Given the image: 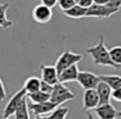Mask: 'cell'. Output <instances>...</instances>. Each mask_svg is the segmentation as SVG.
Instances as JSON below:
<instances>
[{
    "mask_svg": "<svg viewBox=\"0 0 121 119\" xmlns=\"http://www.w3.org/2000/svg\"><path fill=\"white\" fill-rule=\"evenodd\" d=\"M86 54L91 56L92 63L96 66H105V67H113V68H120L118 66H116L109 58V52L108 48L104 45V37L99 38V42L92 47H89L86 50Z\"/></svg>",
    "mask_w": 121,
    "mask_h": 119,
    "instance_id": "1",
    "label": "cell"
},
{
    "mask_svg": "<svg viewBox=\"0 0 121 119\" xmlns=\"http://www.w3.org/2000/svg\"><path fill=\"white\" fill-rule=\"evenodd\" d=\"M74 98V94L69 88H66L64 84L57 82L56 85H53L52 93L50 95V101L52 103H55L56 106H61L63 103H65L66 101H72Z\"/></svg>",
    "mask_w": 121,
    "mask_h": 119,
    "instance_id": "2",
    "label": "cell"
},
{
    "mask_svg": "<svg viewBox=\"0 0 121 119\" xmlns=\"http://www.w3.org/2000/svg\"><path fill=\"white\" fill-rule=\"evenodd\" d=\"M82 59V54H76L73 52V51H64L63 54H61L60 56H59V59L56 60V71H57V73H60V72H63L64 69L69 68V67L74 66V64H78V62Z\"/></svg>",
    "mask_w": 121,
    "mask_h": 119,
    "instance_id": "3",
    "label": "cell"
},
{
    "mask_svg": "<svg viewBox=\"0 0 121 119\" xmlns=\"http://www.w3.org/2000/svg\"><path fill=\"white\" fill-rule=\"evenodd\" d=\"M25 98H26V92H25L24 88H21L17 93H14V95L5 105L4 111H3V119H8L11 115H14L16 110L18 109V106L21 105V102L25 100Z\"/></svg>",
    "mask_w": 121,
    "mask_h": 119,
    "instance_id": "4",
    "label": "cell"
},
{
    "mask_svg": "<svg viewBox=\"0 0 121 119\" xmlns=\"http://www.w3.org/2000/svg\"><path fill=\"white\" fill-rule=\"evenodd\" d=\"M77 82L83 88V90L87 89H96L98 84L100 82V79L98 75L92 73L89 71H79L78 77H77Z\"/></svg>",
    "mask_w": 121,
    "mask_h": 119,
    "instance_id": "5",
    "label": "cell"
},
{
    "mask_svg": "<svg viewBox=\"0 0 121 119\" xmlns=\"http://www.w3.org/2000/svg\"><path fill=\"white\" fill-rule=\"evenodd\" d=\"M27 107H29V113H33L35 116H47V114L50 115L57 106L51 101L43 103H31L27 101Z\"/></svg>",
    "mask_w": 121,
    "mask_h": 119,
    "instance_id": "6",
    "label": "cell"
},
{
    "mask_svg": "<svg viewBox=\"0 0 121 119\" xmlns=\"http://www.w3.org/2000/svg\"><path fill=\"white\" fill-rule=\"evenodd\" d=\"M31 16L34 19V21L38 22V24H47L52 19V9L43 5V4H38L33 9Z\"/></svg>",
    "mask_w": 121,
    "mask_h": 119,
    "instance_id": "7",
    "label": "cell"
},
{
    "mask_svg": "<svg viewBox=\"0 0 121 119\" xmlns=\"http://www.w3.org/2000/svg\"><path fill=\"white\" fill-rule=\"evenodd\" d=\"M82 102H83V106H82V110L83 111H89L91 109H95L99 106V97H98V93L95 89H87L83 92V95H82Z\"/></svg>",
    "mask_w": 121,
    "mask_h": 119,
    "instance_id": "8",
    "label": "cell"
},
{
    "mask_svg": "<svg viewBox=\"0 0 121 119\" xmlns=\"http://www.w3.org/2000/svg\"><path fill=\"white\" fill-rule=\"evenodd\" d=\"M116 12L107 8L105 5H96V4H92L89 9H86V17H95V19H109Z\"/></svg>",
    "mask_w": 121,
    "mask_h": 119,
    "instance_id": "9",
    "label": "cell"
},
{
    "mask_svg": "<svg viewBox=\"0 0 121 119\" xmlns=\"http://www.w3.org/2000/svg\"><path fill=\"white\" fill-rule=\"evenodd\" d=\"M40 71H42V81L47 82L50 85H56L59 82V73L56 71L55 66H47V64H42L40 66Z\"/></svg>",
    "mask_w": 121,
    "mask_h": 119,
    "instance_id": "10",
    "label": "cell"
},
{
    "mask_svg": "<svg viewBox=\"0 0 121 119\" xmlns=\"http://www.w3.org/2000/svg\"><path fill=\"white\" fill-rule=\"evenodd\" d=\"M79 73V68L78 64H74V66L69 67V68L64 69L63 72L59 73V82L64 84V82H69V81H77V77Z\"/></svg>",
    "mask_w": 121,
    "mask_h": 119,
    "instance_id": "11",
    "label": "cell"
},
{
    "mask_svg": "<svg viewBox=\"0 0 121 119\" xmlns=\"http://www.w3.org/2000/svg\"><path fill=\"white\" fill-rule=\"evenodd\" d=\"M94 110H95V114L99 116V119H115L117 116V111L111 103L99 105Z\"/></svg>",
    "mask_w": 121,
    "mask_h": 119,
    "instance_id": "12",
    "label": "cell"
},
{
    "mask_svg": "<svg viewBox=\"0 0 121 119\" xmlns=\"http://www.w3.org/2000/svg\"><path fill=\"white\" fill-rule=\"evenodd\" d=\"M96 93L98 97H99V105H105V103H109L111 95H112V89L108 86L105 82L100 81L96 86Z\"/></svg>",
    "mask_w": 121,
    "mask_h": 119,
    "instance_id": "13",
    "label": "cell"
},
{
    "mask_svg": "<svg viewBox=\"0 0 121 119\" xmlns=\"http://www.w3.org/2000/svg\"><path fill=\"white\" fill-rule=\"evenodd\" d=\"M26 92V94H33V93H37L39 92L40 89V79L35 76H30L25 80L24 82V86H22Z\"/></svg>",
    "mask_w": 121,
    "mask_h": 119,
    "instance_id": "14",
    "label": "cell"
},
{
    "mask_svg": "<svg viewBox=\"0 0 121 119\" xmlns=\"http://www.w3.org/2000/svg\"><path fill=\"white\" fill-rule=\"evenodd\" d=\"M100 81L105 82L112 90H116L121 88V76L118 75H102L99 76Z\"/></svg>",
    "mask_w": 121,
    "mask_h": 119,
    "instance_id": "15",
    "label": "cell"
},
{
    "mask_svg": "<svg viewBox=\"0 0 121 119\" xmlns=\"http://www.w3.org/2000/svg\"><path fill=\"white\" fill-rule=\"evenodd\" d=\"M9 8V3H0V28L3 29H9V28L13 26V22L11 20H8L7 17V11Z\"/></svg>",
    "mask_w": 121,
    "mask_h": 119,
    "instance_id": "16",
    "label": "cell"
},
{
    "mask_svg": "<svg viewBox=\"0 0 121 119\" xmlns=\"http://www.w3.org/2000/svg\"><path fill=\"white\" fill-rule=\"evenodd\" d=\"M14 119H30V113L27 107V98H25L14 113Z\"/></svg>",
    "mask_w": 121,
    "mask_h": 119,
    "instance_id": "17",
    "label": "cell"
},
{
    "mask_svg": "<svg viewBox=\"0 0 121 119\" xmlns=\"http://www.w3.org/2000/svg\"><path fill=\"white\" fill-rule=\"evenodd\" d=\"M63 13L65 14L66 17H70V19H83V17H86V9L81 8V7H78V5H74L72 9L65 11V12H63Z\"/></svg>",
    "mask_w": 121,
    "mask_h": 119,
    "instance_id": "18",
    "label": "cell"
},
{
    "mask_svg": "<svg viewBox=\"0 0 121 119\" xmlns=\"http://www.w3.org/2000/svg\"><path fill=\"white\" fill-rule=\"evenodd\" d=\"M26 98L31 103H43V102H48L50 101V95L44 94L42 92H37V93H33V94H26Z\"/></svg>",
    "mask_w": 121,
    "mask_h": 119,
    "instance_id": "19",
    "label": "cell"
},
{
    "mask_svg": "<svg viewBox=\"0 0 121 119\" xmlns=\"http://www.w3.org/2000/svg\"><path fill=\"white\" fill-rule=\"evenodd\" d=\"M69 113L68 107H64V106H59L56 107L50 115H47V119H65L66 115Z\"/></svg>",
    "mask_w": 121,
    "mask_h": 119,
    "instance_id": "20",
    "label": "cell"
},
{
    "mask_svg": "<svg viewBox=\"0 0 121 119\" xmlns=\"http://www.w3.org/2000/svg\"><path fill=\"white\" fill-rule=\"evenodd\" d=\"M108 52H109L111 60L121 68V46H113L112 48L108 50Z\"/></svg>",
    "mask_w": 121,
    "mask_h": 119,
    "instance_id": "21",
    "label": "cell"
},
{
    "mask_svg": "<svg viewBox=\"0 0 121 119\" xmlns=\"http://www.w3.org/2000/svg\"><path fill=\"white\" fill-rule=\"evenodd\" d=\"M57 5L60 7V9L63 12H65L76 5V0H57Z\"/></svg>",
    "mask_w": 121,
    "mask_h": 119,
    "instance_id": "22",
    "label": "cell"
},
{
    "mask_svg": "<svg viewBox=\"0 0 121 119\" xmlns=\"http://www.w3.org/2000/svg\"><path fill=\"white\" fill-rule=\"evenodd\" d=\"M105 7L109 8V9H112L113 12L117 13V12L120 11V8H121V0H109V1L105 4Z\"/></svg>",
    "mask_w": 121,
    "mask_h": 119,
    "instance_id": "23",
    "label": "cell"
},
{
    "mask_svg": "<svg viewBox=\"0 0 121 119\" xmlns=\"http://www.w3.org/2000/svg\"><path fill=\"white\" fill-rule=\"evenodd\" d=\"M52 89H53L52 85H50V84H47V82H44V81H42V80H40V89H39V92L44 93V94L51 95V93H52Z\"/></svg>",
    "mask_w": 121,
    "mask_h": 119,
    "instance_id": "24",
    "label": "cell"
},
{
    "mask_svg": "<svg viewBox=\"0 0 121 119\" xmlns=\"http://www.w3.org/2000/svg\"><path fill=\"white\" fill-rule=\"evenodd\" d=\"M92 4H94V0H76V5L85 9H89Z\"/></svg>",
    "mask_w": 121,
    "mask_h": 119,
    "instance_id": "25",
    "label": "cell"
},
{
    "mask_svg": "<svg viewBox=\"0 0 121 119\" xmlns=\"http://www.w3.org/2000/svg\"><path fill=\"white\" fill-rule=\"evenodd\" d=\"M40 4H43V5H46V7L52 9L53 7L57 4V0H40Z\"/></svg>",
    "mask_w": 121,
    "mask_h": 119,
    "instance_id": "26",
    "label": "cell"
},
{
    "mask_svg": "<svg viewBox=\"0 0 121 119\" xmlns=\"http://www.w3.org/2000/svg\"><path fill=\"white\" fill-rule=\"evenodd\" d=\"M111 98H113L115 101L121 102V88H118V89H116V90H112V95H111Z\"/></svg>",
    "mask_w": 121,
    "mask_h": 119,
    "instance_id": "27",
    "label": "cell"
},
{
    "mask_svg": "<svg viewBox=\"0 0 121 119\" xmlns=\"http://www.w3.org/2000/svg\"><path fill=\"white\" fill-rule=\"evenodd\" d=\"M7 97V92H5V86L3 84V80L0 79V100H4Z\"/></svg>",
    "mask_w": 121,
    "mask_h": 119,
    "instance_id": "28",
    "label": "cell"
},
{
    "mask_svg": "<svg viewBox=\"0 0 121 119\" xmlns=\"http://www.w3.org/2000/svg\"><path fill=\"white\" fill-rule=\"evenodd\" d=\"M108 1L109 0H94V4H96V5H105Z\"/></svg>",
    "mask_w": 121,
    "mask_h": 119,
    "instance_id": "29",
    "label": "cell"
},
{
    "mask_svg": "<svg viewBox=\"0 0 121 119\" xmlns=\"http://www.w3.org/2000/svg\"><path fill=\"white\" fill-rule=\"evenodd\" d=\"M87 119H94V115L92 114H87Z\"/></svg>",
    "mask_w": 121,
    "mask_h": 119,
    "instance_id": "30",
    "label": "cell"
},
{
    "mask_svg": "<svg viewBox=\"0 0 121 119\" xmlns=\"http://www.w3.org/2000/svg\"><path fill=\"white\" fill-rule=\"evenodd\" d=\"M34 119H47V116H35Z\"/></svg>",
    "mask_w": 121,
    "mask_h": 119,
    "instance_id": "31",
    "label": "cell"
},
{
    "mask_svg": "<svg viewBox=\"0 0 121 119\" xmlns=\"http://www.w3.org/2000/svg\"><path fill=\"white\" fill-rule=\"evenodd\" d=\"M117 116H120V118H121V111H117Z\"/></svg>",
    "mask_w": 121,
    "mask_h": 119,
    "instance_id": "32",
    "label": "cell"
}]
</instances>
